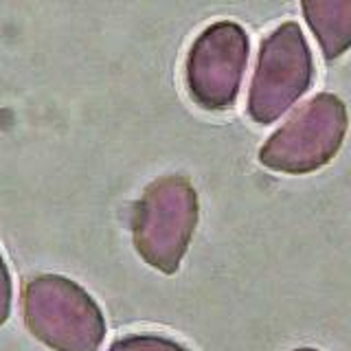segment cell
Returning a JSON list of instances; mask_svg holds the SVG:
<instances>
[{"label": "cell", "instance_id": "cell-1", "mask_svg": "<svg viewBox=\"0 0 351 351\" xmlns=\"http://www.w3.org/2000/svg\"><path fill=\"white\" fill-rule=\"evenodd\" d=\"M310 82V58L296 25H285L261 49L250 93V114L270 121L281 114Z\"/></svg>", "mask_w": 351, "mask_h": 351}, {"label": "cell", "instance_id": "cell-2", "mask_svg": "<svg viewBox=\"0 0 351 351\" xmlns=\"http://www.w3.org/2000/svg\"><path fill=\"white\" fill-rule=\"evenodd\" d=\"M246 64V36L239 27L222 22L204 31L191 49L189 90L204 108L219 110L233 104Z\"/></svg>", "mask_w": 351, "mask_h": 351}, {"label": "cell", "instance_id": "cell-3", "mask_svg": "<svg viewBox=\"0 0 351 351\" xmlns=\"http://www.w3.org/2000/svg\"><path fill=\"white\" fill-rule=\"evenodd\" d=\"M305 11L327 58H334L349 47L351 0H305Z\"/></svg>", "mask_w": 351, "mask_h": 351}]
</instances>
